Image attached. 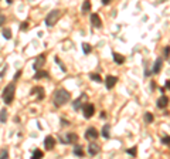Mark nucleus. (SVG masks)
Here are the masks:
<instances>
[{"mask_svg": "<svg viewBox=\"0 0 170 159\" xmlns=\"http://www.w3.org/2000/svg\"><path fill=\"white\" fill-rule=\"evenodd\" d=\"M69 99H71V94H69L65 88H58V90L54 93L53 102L57 108H60V107H63V105L67 104Z\"/></svg>", "mask_w": 170, "mask_h": 159, "instance_id": "obj_1", "label": "nucleus"}, {"mask_svg": "<svg viewBox=\"0 0 170 159\" xmlns=\"http://www.w3.org/2000/svg\"><path fill=\"white\" fill-rule=\"evenodd\" d=\"M14 94H16V84L14 82H10V84H7L3 90V93H1V98H3V102L6 105H10L13 102V99H14Z\"/></svg>", "mask_w": 170, "mask_h": 159, "instance_id": "obj_2", "label": "nucleus"}, {"mask_svg": "<svg viewBox=\"0 0 170 159\" xmlns=\"http://www.w3.org/2000/svg\"><path fill=\"white\" fill-rule=\"evenodd\" d=\"M61 16H63V11L61 10H58V9L51 10L47 14V17H45V24H47L48 27H53V26H55V23L58 22Z\"/></svg>", "mask_w": 170, "mask_h": 159, "instance_id": "obj_3", "label": "nucleus"}, {"mask_svg": "<svg viewBox=\"0 0 170 159\" xmlns=\"http://www.w3.org/2000/svg\"><path fill=\"white\" fill-rule=\"evenodd\" d=\"M60 141L63 143H74L78 141V135L74 132H68V134H63L60 135Z\"/></svg>", "mask_w": 170, "mask_h": 159, "instance_id": "obj_4", "label": "nucleus"}, {"mask_svg": "<svg viewBox=\"0 0 170 159\" xmlns=\"http://www.w3.org/2000/svg\"><path fill=\"white\" fill-rule=\"evenodd\" d=\"M82 114H84V116L86 118V119L92 118L94 114H95V107H94L92 104H85L84 107H82Z\"/></svg>", "mask_w": 170, "mask_h": 159, "instance_id": "obj_5", "label": "nucleus"}, {"mask_svg": "<svg viewBox=\"0 0 170 159\" xmlns=\"http://www.w3.org/2000/svg\"><path fill=\"white\" fill-rule=\"evenodd\" d=\"M88 99V95L86 94H81L78 98L75 99L74 102H72V108H74L75 111H78V110H81V107H82V104H85V101Z\"/></svg>", "mask_w": 170, "mask_h": 159, "instance_id": "obj_6", "label": "nucleus"}, {"mask_svg": "<svg viewBox=\"0 0 170 159\" xmlns=\"http://www.w3.org/2000/svg\"><path fill=\"white\" fill-rule=\"evenodd\" d=\"M98 137H99V132L94 126H91V128H88L85 131V139H96Z\"/></svg>", "mask_w": 170, "mask_h": 159, "instance_id": "obj_7", "label": "nucleus"}, {"mask_svg": "<svg viewBox=\"0 0 170 159\" xmlns=\"http://www.w3.org/2000/svg\"><path fill=\"white\" fill-rule=\"evenodd\" d=\"M30 94H31V95H37V101H41V99H44V97H45V91H44L42 87H34L31 91H30Z\"/></svg>", "mask_w": 170, "mask_h": 159, "instance_id": "obj_8", "label": "nucleus"}, {"mask_svg": "<svg viewBox=\"0 0 170 159\" xmlns=\"http://www.w3.org/2000/svg\"><path fill=\"white\" fill-rule=\"evenodd\" d=\"M45 64V54H40L36 58V61H34V64H33V68L37 71V70H40V68H42V66Z\"/></svg>", "mask_w": 170, "mask_h": 159, "instance_id": "obj_9", "label": "nucleus"}, {"mask_svg": "<svg viewBox=\"0 0 170 159\" xmlns=\"http://www.w3.org/2000/svg\"><path fill=\"white\" fill-rule=\"evenodd\" d=\"M99 151H101V146H99L96 142H91L89 145H88V154H89L91 156H95V155H98V154H99Z\"/></svg>", "mask_w": 170, "mask_h": 159, "instance_id": "obj_10", "label": "nucleus"}, {"mask_svg": "<svg viewBox=\"0 0 170 159\" xmlns=\"http://www.w3.org/2000/svg\"><path fill=\"white\" fill-rule=\"evenodd\" d=\"M91 24L96 28L102 27V20H101V17H99V14H96V13H92V14H91Z\"/></svg>", "mask_w": 170, "mask_h": 159, "instance_id": "obj_11", "label": "nucleus"}, {"mask_svg": "<svg viewBox=\"0 0 170 159\" xmlns=\"http://www.w3.org/2000/svg\"><path fill=\"white\" fill-rule=\"evenodd\" d=\"M116 82H118V78L115 77V75H108L105 80V85L108 90H112V88L116 85Z\"/></svg>", "mask_w": 170, "mask_h": 159, "instance_id": "obj_12", "label": "nucleus"}, {"mask_svg": "<svg viewBox=\"0 0 170 159\" xmlns=\"http://www.w3.org/2000/svg\"><path fill=\"white\" fill-rule=\"evenodd\" d=\"M44 146H45V149H47V151H51V149L55 146V139H54L51 135H50V137H47L45 139H44Z\"/></svg>", "mask_w": 170, "mask_h": 159, "instance_id": "obj_13", "label": "nucleus"}, {"mask_svg": "<svg viewBox=\"0 0 170 159\" xmlns=\"http://www.w3.org/2000/svg\"><path fill=\"white\" fill-rule=\"evenodd\" d=\"M167 104H169V98H167L166 95H162V97L157 99V102H156L157 108H160V110H165V107H167Z\"/></svg>", "mask_w": 170, "mask_h": 159, "instance_id": "obj_14", "label": "nucleus"}, {"mask_svg": "<svg viewBox=\"0 0 170 159\" xmlns=\"http://www.w3.org/2000/svg\"><path fill=\"white\" fill-rule=\"evenodd\" d=\"M162 67H163V60H162V58H157L156 63H154L153 68H152V74H159L160 70H162Z\"/></svg>", "mask_w": 170, "mask_h": 159, "instance_id": "obj_15", "label": "nucleus"}, {"mask_svg": "<svg viewBox=\"0 0 170 159\" xmlns=\"http://www.w3.org/2000/svg\"><path fill=\"white\" fill-rule=\"evenodd\" d=\"M101 135L105 139H109V137H111V126H109V124L104 125V128H102V131H101Z\"/></svg>", "mask_w": 170, "mask_h": 159, "instance_id": "obj_16", "label": "nucleus"}, {"mask_svg": "<svg viewBox=\"0 0 170 159\" xmlns=\"http://www.w3.org/2000/svg\"><path fill=\"white\" fill-rule=\"evenodd\" d=\"M41 78H50V74H48L47 71H42L41 68H40V70H37V72H36L34 80H41Z\"/></svg>", "mask_w": 170, "mask_h": 159, "instance_id": "obj_17", "label": "nucleus"}, {"mask_svg": "<svg viewBox=\"0 0 170 159\" xmlns=\"http://www.w3.org/2000/svg\"><path fill=\"white\" fill-rule=\"evenodd\" d=\"M112 57H113V61H115L116 64H123V63H125V57H123L122 54H119V53H113Z\"/></svg>", "mask_w": 170, "mask_h": 159, "instance_id": "obj_18", "label": "nucleus"}, {"mask_svg": "<svg viewBox=\"0 0 170 159\" xmlns=\"http://www.w3.org/2000/svg\"><path fill=\"white\" fill-rule=\"evenodd\" d=\"M74 155H77V156H84V149H82V146L75 145L74 146Z\"/></svg>", "mask_w": 170, "mask_h": 159, "instance_id": "obj_19", "label": "nucleus"}, {"mask_svg": "<svg viewBox=\"0 0 170 159\" xmlns=\"http://www.w3.org/2000/svg\"><path fill=\"white\" fill-rule=\"evenodd\" d=\"M91 10V1L89 0H85L84 3H82V13H88V11Z\"/></svg>", "mask_w": 170, "mask_h": 159, "instance_id": "obj_20", "label": "nucleus"}, {"mask_svg": "<svg viewBox=\"0 0 170 159\" xmlns=\"http://www.w3.org/2000/svg\"><path fill=\"white\" fill-rule=\"evenodd\" d=\"M44 156V152L42 151H40V149H36V151H33V155H31V158L33 159H40Z\"/></svg>", "mask_w": 170, "mask_h": 159, "instance_id": "obj_21", "label": "nucleus"}, {"mask_svg": "<svg viewBox=\"0 0 170 159\" xmlns=\"http://www.w3.org/2000/svg\"><path fill=\"white\" fill-rule=\"evenodd\" d=\"M143 119L146 124H152V122H153V114H152V112H145Z\"/></svg>", "mask_w": 170, "mask_h": 159, "instance_id": "obj_22", "label": "nucleus"}, {"mask_svg": "<svg viewBox=\"0 0 170 159\" xmlns=\"http://www.w3.org/2000/svg\"><path fill=\"white\" fill-rule=\"evenodd\" d=\"M6 121H7V111H6V108H3V110L0 111V122L4 124Z\"/></svg>", "mask_w": 170, "mask_h": 159, "instance_id": "obj_23", "label": "nucleus"}, {"mask_svg": "<svg viewBox=\"0 0 170 159\" xmlns=\"http://www.w3.org/2000/svg\"><path fill=\"white\" fill-rule=\"evenodd\" d=\"M89 78L92 81H96V82H102V78L99 74H96V72H91L89 74Z\"/></svg>", "mask_w": 170, "mask_h": 159, "instance_id": "obj_24", "label": "nucleus"}, {"mask_svg": "<svg viewBox=\"0 0 170 159\" xmlns=\"http://www.w3.org/2000/svg\"><path fill=\"white\" fill-rule=\"evenodd\" d=\"M82 51H84L85 54H89L91 51H92V47H91L89 43H84L82 44Z\"/></svg>", "mask_w": 170, "mask_h": 159, "instance_id": "obj_25", "label": "nucleus"}, {"mask_svg": "<svg viewBox=\"0 0 170 159\" xmlns=\"http://www.w3.org/2000/svg\"><path fill=\"white\" fill-rule=\"evenodd\" d=\"M3 37H4L6 40L11 39V30L10 28H3Z\"/></svg>", "mask_w": 170, "mask_h": 159, "instance_id": "obj_26", "label": "nucleus"}, {"mask_svg": "<svg viewBox=\"0 0 170 159\" xmlns=\"http://www.w3.org/2000/svg\"><path fill=\"white\" fill-rule=\"evenodd\" d=\"M126 154H129L130 156L135 158V156L138 155V148H136V146H133V148H130V149H126Z\"/></svg>", "mask_w": 170, "mask_h": 159, "instance_id": "obj_27", "label": "nucleus"}, {"mask_svg": "<svg viewBox=\"0 0 170 159\" xmlns=\"http://www.w3.org/2000/svg\"><path fill=\"white\" fill-rule=\"evenodd\" d=\"M9 158V151L7 149H1L0 151V159H6Z\"/></svg>", "mask_w": 170, "mask_h": 159, "instance_id": "obj_28", "label": "nucleus"}, {"mask_svg": "<svg viewBox=\"0 0 170 159\" xmlns=\"http://www.w3.org/2000/svg\"><path fill=\"white\" fill-rule=\"evenodd\" d=\"M162 143H163V145H169L170 143V137L169 135H165V137L162 138Z\"/></svg>", "mask_w": 170, "mask_h": 159, "instance_id": "obj_29", "label": "nucleus"}, {"mask_svg": "<svg viewBox=\"0 0 170 159\" xmlns=\"http://www.w3.org/2000/svg\"><path fill=\"white\" fill-rule=\"evenodd\" d=\"M55 63H58V64H60V68H61V70H63L64 72L67 71V68H65V66H64L63 63H61V61H60V58H58V57H55Z\"/></svg>", "mask_w": 170, "mask_h": 159, "instance_id": "obj_30", "label": "nucleus"}, {"mask_svg": "<svg viewBox=\"0 0 170 159\" xmlns=\"http://www.w3.org/2000/svg\"><path fill=\"white\" fill-rule=\"evenodd\" d=\"M20 28H21V30H27V28H28V22H23V23H21Z\"/></svg>", "mask_w": 170, "mask_h": 159, "instance_id": "obj_31", "label": "nucleus"}, {"mask_svg": "<svg viewBox=\"0 0 170 159\" xmlns=\"http://www.w3.org/2000/svg\"><path fill=\"white\" fill-rule=\"evenodd\" d=\"M163 54H165V58L167 60V58H169V46H166V47H165V51H163Z\"/></svg>", "mask_w": 170, "mask_h": 159, "instance_id": "obj_32", "label": "nucleus"}, {"mask_svg": "<svg viewBox=\"0 0 170 159\" xmlns=\"http://www.w3.org/2000/svg\"><path fill=\"white\" fill-rule=\"evenodd\" d=\"M4 22H6V16H3V14H0V27L4 24Z\"/></svg>", "mask_w": 170, "mask_h": 159, "instance_id": "obj_33", "label": "nucleus"}, {"mask_svg": "<svg viewBox=\"0 0 170 159\" xmlns=\"http://www.w3.org/2000/svg\"><path fill=\"white\" fill-rule=\"evenodd\" d=\"M60 122H61V125H64V126H68L69 125V121L63 119V118H61V121H60Z\"/></svg>", "mask_w": 170, "mask_h": 159, "instance_id": "obj_34", "label": "nucleus"}, {"mask_svg": "<svg viewBox=\"0 0 170 159\" xmlns=\"http://www.w3.org/2000/svg\"><path fill=\"white\" fill-rule=\"evenodd\" d=\"M20 75H21V71H17L16 74H14V80H16V81H17V80L20 78Z\"/></svg>", "mask_w": 170, "mask_h": 159, "instance_id": "obj_35", "label": "nucleus"}, {"mask_svg": "<svg viewBox=\"0 0 170 159\" xmlns=\"http://www.w3.org/2000/svg\"><path fill=\"white\" fill-rule=\"evenodd\" d=\"M101 1H102V4H109L112 0H101Z\"/></svg>", "mask_w": 170, "mask_h": 159, "instance_id": "obj_36", "label": "nucleus"}, {"mask_svg": "<svg viewBox=\"0 0 170 159\" xmlns=\"http://www.w3.org/2000/svg\"><path fill=\"white\" fill-rule=\"evenodd\" d=\"M169 85H170L169 80H166V84H165V90H169Z\"/></svg>", "mask_w": 170, "mask_h": 159, "instance_id": "obj_37", "label": "nucleus"}, {"mask_svg": "<svg viewBox=\"0 0 170 159\" xmlns=\"http://www.w3.org/2000/svg\"><path fill=\"white\" fill-rule=\"evenodd\" d=\"M6 71H7V67H4V70H3V71L0 72V77H3V75L6 74Z\"/></svg>", "mask_w": 170, "mask_h": 159, "instance_id": "obj_38", "label": "nucleus"}, {"mask_svg": "<svg viewBox=\"0 0 170 159\" xmlns=\"http://www.w3.org/2000/svg\"><path fill=\"white\" fill-rule=\"evenodd\" d=\"M150 87H152V90H154V88H156V82L152 81V82H150Z\"/></svg>", "mask_w": 170, "mask_h": 159, "instance_id": "obj_39", "label": "nucleus"}, {"mask_svg": "<svg viewBox=\"0 0 170 159\" xmlns=\"http://www.w3.org/2000/svg\"><path fill=\"white\" fill-rule=\"evenodd\" d=\"M101 118H102V119H105V118H106V114H105V111H102V112H101Z\"/></svg>", "mask_w": 170, "mask_h": 159, "instance_id": "obj_40", "label": "nucleus"}, {"mask_svg": "<svg viewBox=\"0 0 170 159\" xmlns=\"http://www.w3.org/2000/svg\"><path fill=\"white\" fill-rule=\"evenodd\" d=\"M7 3H9V4H10V3H13V0H7Z\"/></svg>", "mask_w": 170, "mask_h": 159, "instance_id": "obj_41", "label": "nucleus"}]
</instances>
